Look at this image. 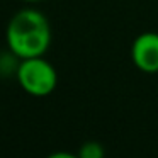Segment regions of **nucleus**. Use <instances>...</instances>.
I'll return each instance as SVG.
<instances>
[{"instance_id":"20e7f679","label":"nucleus","mask_w":158,"mask_h":158,"mask_svg":"<svg viewBox=\"0 0 158 158\" xmlns=\"http://www.w3.org/2000/svg\"><path fill=\"white\" fill-rule=\"evenodd\" d=\"M78 156L80 158H104L106 153H104L102 144L95 143V141H89V143H85V144L80 146Z\"/></svg>"},{"instance_id":"39448f33","label":"nucleus","mask_w":158,"mask_h":158,"mask_svg":"<svg viewBox=\"0 0 158 158\" xmlns=\"http://www.w3.org/2000/svg\"><path fill=\"white\" fill-rule=\"evenodd\" d=\"M48 158H80L78 153H70V151H55V153H51Z\"/></svg>"},{"instance_id":"f257e3e1","label":"nucleus","mask_w":158,"mask_h":158,"mask_svg":"<svg viewBox=\"0 0 158 158\" xmlns=\"http://www.w3.org/2000/svg\"><path fill=\"white\" fill-rule=\"evenodd\" d=\"M5 41L17 60L43 56L51 44V26L43 12L22 9L9 22Z\"/></svg>"},{"instance_id":"f03ea898","label":"nucleus","mask_w":158,"mask_h":158,"mask_svg":"<svg viewBox=\"0 0 158 158\" xmlns=\"http://www.w3.org/2000/svg\"><path fill=\"white\" fill-rule=\"evenodd\" d=\"M15 77H17V82L22 87V90L32 97L49 95L58 83V75H56L55 66L49 61H46L43 56L21 60L17 70H15Z\"/></svg>"},{"instance_id":"7ed1b4c3","label":"nucleus","mask_w":158,"mask_h":158,"mask_svg":"<svg viewBox=\"0 0 158 158\" xmlns=\"http://www.w3.org/2000/svg\"><path fill=\"white\" fill-rule=\"evenodd\" d=\"M131 60L139 72L153 75L158 73V34L143 32L133 41Z\"/></svg>"},{"instance_id":"423d86ee","label":"nucleus","mask_w":158,"mask_h":158,"mask_svg":"<svg viewBox=\"0 0 158 158\" xmlns=\"http://www.w3.org/2000/svg\"><path fill=\"white\" fill-rule=\"evenodd\" d=\"M24 2H41V0H24Z\"/></svg>"}]
</instances>
